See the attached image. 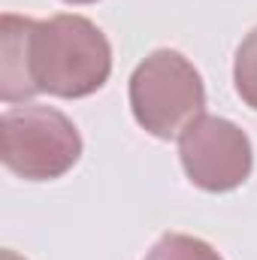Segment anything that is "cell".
Masks as SVG:
<instances>
[{"label": "cell", "mask_w": 257, "mask_h": 260, "mask_svg": "<svg viewBox=\"0 0 257 260\" xmlns=\"http://www.w3.org/2000/svg\"><path fill=\"white\" fill-rule=\"evenodd\" d=\"M130 112L154 139H176L206 109L200 70L176 49H157L130 76Z\"/></svg>", "instance_id": "obj_2"}, {"label": "cell", "mask_w": 257, "mask_h": 260, "mask_svg": "<svg viewBox=\"0 0 257 260\" xmlns=\"http://www.w3.org/2000/svg\"><path fill=\"white\" fill-rule=\"evenodd\" d=\"M64 3H76V6H85V3H97V0H64Z\"/></svg>", "instance_id": "obj_8"}, {"label": "cell", "mask_w": 257, "mask_h": 260, "mask_svg": "<svg viewBox=\"0 0 257 260\" xmlns=\"http://www.w3.org/2000/svg\"><path fill=\"white\" fill-rule=\"evenodd\" d=\"M0 260H24V257H18L15 251H3V254H0Z\"/></svg>", "instance_id": "obj_7"}, {"label": "cell", "mask_w": 257, "mask_h": 260, "mask_svg": "<svg viewBox=\"0 0 257 260\" xmlns=\"http://www.w3.org/2000/svg\"><path fill=\"white\" fill-rule=\"evenodd\" d=\"M145 260H224L206 239H197L188 233H164L151 248Z\"/></svg>", "instance_id": "obj_5"}, {"label": "cell", "mask_w": 257, "mask_h": 260, "mask_svg": "<svg viewBox=\"0 0 257 260\" xmlns=\"http://www.w3.org/2000/svg\"><path fill=\"white\" fill-rule=\"evenodd\" d=\"M179 160L188 182L209 194H227L248 182L254 148L242 127L221 115H200L179 133Z\"/></svg>", "instance_id": "obj_4"}, {"label": "cell", "mask_w": 257, "mask_h": 260, "mask_svg": "<svg viewBox=\"0 0 257 260\" xmlns=\"http://www.w3.org/2000/svg\"><path fill=\"white\" fill-rule=\"evenodd\" d=\"M0 154L6 170L18 179L52 182L79 164L82 136L55 106H9L0 118Z\"/></svg>", "instance_id": "obj_3"}, {"label": "cell", "mask_w": 257, "mask_h": 260, "mask_svg": "<svg viewBox=\"0 0 257 260\" xmlns=\"http://www.w3.org/2000/svg\"><path fill=\"white\" fill-rule=\"evenodd\" d=\"M0 97L24 103L37 94L79 100L97 94L112 73V46L85 15L24 18L3 15L0 27Z\"/></svg>", "instance_id": "obj_1"}, {"label": "cell", "mask_w": 257, "mask_h": 260, "mask_svg": "<svg viewBox=\"0 0 257 260\" xmlns=\"http://www.w3.org/2000/svg\"><path fill=\"white\" fill-rule=\"evenodd\" d=\"M233 85L245 106L257 112V27L239 43L233 61Z\"/></svg>", "instance_id": "obj_6"}]
</instances>
